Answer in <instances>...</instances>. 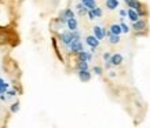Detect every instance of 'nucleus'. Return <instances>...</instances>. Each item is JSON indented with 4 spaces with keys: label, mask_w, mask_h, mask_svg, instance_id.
I'll use <instances>...</instances> for the list:
<instances>
[{
    "label": "nucleus",
    "mask_w": 150,
    "mask_h": 128,
    "mask_svg": "<svg viewBox=\"0 0 150 128\" xmlns=\"http://www.w3.org/2000/svg\"><path fill=\"white\" fill-rule=\"evenodd\" d=\"M69 48H70V51H72V53H78V51L84 50L83 43L80 42V40H77V39H73L72 43L69 44Z\"/></svg>",
    "instance_id": "nucleus-1"
},
{
    "label": "nucleus",
    "mask_w": 150,
    "mask_h": 128,
    "mask_svg": "<svg viewBox=\"0 0 150 128\" xmlns=\"http://www.w3.org/2000/svg\"><path fill=\"white\" fill-rule=\"evenodd\" d=\"M94 36L101 42V40L106 36V29H105V28H101V26H94Z\"/></svg>",
    "instance_id": "nucleus-2"
},
{
    "label": "nucleus",
    "mask_w": 150,
    "mask_h": 128,
    "mask_svg": "<svg viewBox=\"0 0 150 128\" xmlns=\"http://www.w3.org/2000/svg\"><path fill=\"white\" fill-rule=\"evenodd\" d=\"M123 55H121V54H113V55H112V57H110V59H109V61H110V64L113 65V66H120V65L123 64Z\"/></svg>",
    "instance_id": "nucleus-3"
},
{
    "label": "nucleus",
    "mask_w": 150,
    "mask_h": 128,
    "mask_svg": "<svg viewBox=\"0 0 150 128\" xmlns=\"http://www.w3.org/2000/svg\"><path fill=\"white\" fill-rule=\"evenodd\" d=\"M61 42L65 44V46H69L70 43H72V40H73V36H72V32L69 30V32H63V33H61Z\"/></svg>",
    "instance_id": "nucleus-4"
},
{
    "label": "nucleus",
    "mask_w": 150,
    "mask_h": 128,
    "mask_svg": "<svg viewBox=\"0 0 150 128\" xmlns=\"http://www.w3.org/2000/svg\"><path fill=\"white\" fill-rule=\"evenodd\" d=\"M78 79L83 81V83H87V81L91 80V73L88 72V69H85V70H78Z\"/></svg>",
    "instance_id": "nucleus-5"
},
{
    "label": "nucleus",
    "mask_w": 150,
    "mask_h": 128,
    "mask_svg": "<svg viewBox=\"0 0 150 128\" xmlns=\"http://www.w3.org/2000/svg\"><path fill=\"white\" fill-rule=\"evenodd\" d=\"M85 43H87L88 46H90V47H98L99 46V40L97 37H95V36H87V37H85Z\"/></svg>",
    "instance_id": "nucleus-6"
},
{
    "label": "nucleus",
    "mask_w": 150,
    "mask_h": 128,
    "mask_svg": "<svg viewBox=\"0 0 150 128\" xmlns=\"http://www.w3.org/2000/svg\"><path fill=\"white\" fill-rule=\"evenodd\" d=\"M77 25H78L77 19H76L74 17H73V18H69V19L66 21V26L70 32H72V30H76V29H77Z\"/></svg>",
    "instance_id": "nucleus-7"
},
{
    "label": "nucleus",
    "mask_w": 150,
    "mask_h": 128,
    "mask_svg": "<svg viewBox=\"0 0 150 128\" xmlns=\"http://www.w3.org/2000/svg\"><path fill=\"white\" fill-rule=\"evenodd\" d=\"M78 59L80 61H87V62H90L91 59H92V55L90 53H87V51H84V50H81V51H78Z\"/></svg>",
    "instance_id": "nucleus-8"
},
{
    "label": "nucleus",
    "mask_w": 150,
    "mask_h": 128,
    "mask_svg": "<svg viewBox=\"0 0 150 128\" xmlns=\"http://www.w3.org/2000/svg\"><path fill=\"white\" fill-rule=\"evenodd\" d=\"M146 21L145 19H138V21L134 22V29L135 30H143V29H146Z\"/></svg>",
    "instance_id": "nucleus-9"
},
{
    "label": "nucleus",
    "mask_w": 150,
    "mask_h": 128,
    "mask_svg": "<svg viewBox=\"0 0 150 128\" xmlns=\"http://www.w3.org/2000/svg\"><path fill=\"white\" fill-rule=\"evenodd\" d=\"M127 15L129 17V19H131L132 22H135V21H138V19H139V14H138L134 8H128V10H127Z\"/></svg>",
    "instance_id": "nucleus-10"
},
{
    "label": "nucleus",
    "mask_w": 150,
    "mask_h": 128,
    "mask_svg": "<svg viewBox=\"0 0 150 128\" xmlns=\"http://www.w3.org/2000/svg\"><path fill=\"white\" fill-rule=\"evenodd\" d=\"M81 3H83L84 7H87L88 10H92L97 7V3H95V0H81Z\"/></svg>",
    "instance_id": "nucleus-11"
},
{
    "label": "nucleus",
    "mask_w": 150,
    "mask_h": 128,
    "mask_svg": "<svg viewBox=\"0 0 150 128\" xmlns=\"http://www.w3.org/2000/svg\"><path fill=\"white\" fill-rule=\"evenodd\" d=\"M106 7L109 10H116L119 7V0H106Z\"/></svg>",
    "instance_id": "nucleus-12"
},
{
    "label": "nucleus",
    "mask_w": 150,
    "mask_h": 128,
    "mask_svg": "<svg viewBox=\"0 0 150 128\" xmlns=\"http://www.w3.org/2000/svg\"><path fill=\"white\" fill-rule=\"evenodd\" d=\"M125 3L128 4L129 8H134V10H139V1L138 0H125Z\"/></svg>",
    "instance_id": "nucleus-13"
},
{
    "label": "nucleus",
    "mask_w": 150,
    "mask_h": 128,
    "mask_svg": "<svg viewBox=\"0 0 150 128\" xmlns=\"http://www.w3.org/2000/svg\"><path fill=\"white\" fill-rule=\"evenodd\" d=\"M110 33H113V35H121V26H120V24H113L112 26H110Z\"/></svg>",
    "instance_id": "nucleus-14"
},
{
    "label": "nucleus",
    "mask_w": 150,
    "mask_h": 128,
    "mask_svg": "<svg viewBox=\"0 0 150 128\" xmlns=\"http://www.w3.org/2000/svg\"><path fill=\"white\" fill-rule=\"evenodd\" d=\"M109 42H110V44H117V43L120 42V35L110 33V35H109Z\"/></svg>",
    "instance_id": "nucleus-15"
},
{
    "label": "nucleus",
    "mask_w": 150,
    "mask_h": 128,
    "mask_svg": "<svg viewBox=\"0 0 150 128\" xmlns=\"http://www.w3.org/2000/svg\"><path fill=\"white\" fill-rule=\"evenodd\" d=\"M62 15L65 17L66 19H69V18H73V17H74V12H73V11L70 10V8H66V10H65V11L62 12Z\"/></svg>",
    "instance_id": "nucleus-16"
},
{
    "label": "nucleus",
    "mask_w": 150,
    "mask_h": 128,
    "mask_svg": "<svg viewBox=\"0 0 150 128\" xmlns=\"http://www.w3.org/2000/svg\"><path fill=\"white\" fill-rule=\"evenodd\" d=\"M77 68H78V70L88 69V62H87V61H80V62H78V65H77Z\"/></svg>",
    "instance_id": "nucleus-17"
},
{
    "label": "nucleus",
    "mask_w": 150,
    "mask_h": 128,
    "mask_svg": "<svg viewBox=\"0 0 150 128\" xmlns=\"http://www.w3.org/2000/svg\"><path fill=\"white\" fill-rule=\"evenodd\" d=\"M92 12H94V15H95V18L102 17V8H101V7H95V8H92Z\"/></svg>",
    "instance_id": "nucleus-18"
},
{
    "label": "nucleus",
    "mask_w": 150,
    "mask_h": 128,
    "mask_svg": "<svg viewBox=\"0 0 150 128\" xmlns=\"http://www.w3.org/2000/svg\"><path fill=\"white\" fill-rule=\"evenodd\" d=\"M8 83H4V81H3V83H1V84H0V94H4L6 91L8 90Z\"/></svg>",
    "instance_id": "nucleus-19"
},
{
    "label": "nucleus",
    "mask_w": 150,
    "mask_h": 128,
    "mask_svg": "<svg viewBox=\"0 0 150 128\" xmlns=\"http://www.w3.org/2000/svg\"><path fill=\"white\" fill-rule=\"evenodd\" d=\"M10 110L12 113H17L18 110H19V102H15V103H12L11 105V107H10Z\"/></svg>",
    "instance_id": "nucleus-20"
},
{
    "label": "nucleus",
    "mask_w": 150,
    "mask_h": 128,
    "mask_svg": "<svg viewBox=\"0 0 150 128\" xmlns=\"http://www.w3.org/2000/svg\"><path fill=\"white\" fill-rule=\"evenodd\" d=\"M92 72H94V73H95V75L101 76V75H102V72H103V70H102V68H101V66H94Z\"/></svg>",
    "instance_id": "nucleus-21"
},
{
    "label": "nucleus",
    "mask_w": 150,
    "mask_h": 128,
    "mask_svg": "<svg viewBox=\"0 0 150 128\" xmlns=\"http://www.w3.org/2000/svg\"><path fill=\"white\" fill-rule=\"evenodd\" d=\"M120 26H121V32H124V33H128L129 32V28H128V25H125V24H120Z\"/></svg>",
    "instance_id": "nucleus-22"
},
{
    "label": "nucleus",
    "mask_w": 150,
    "mask_h": 128,
    "mask_svg": "<svg viewBox=\"0 0 150 128\" xmlns=\"http://www.w3.org/2000/svg\"><path fill=\"white\" fill-rule=\"evenodd\" d=\"M72 36H73V39L80 40V32H77V29H76V30H72Z\"/></svg>",
    "instance_id": "nucleus-23"
},
{
    "label": "nucleus",
    "mask_w": 150,
    "mask_h": 128,
    "mask_svg": "<svg viewBox=\"0 0 150 128\" xmlns=\"http://www.w3.org/2000/svg\"><path fill=\"white\" fill-rule=\"evenodd\" d=\"M87 14H88V18H90V19H95V15H94L92 10H88V11H87Z\"/></svg>",
    "instance_id": "nucleus-24"
},
{
    "label": "nucleus",
    "mask_w": 150,
    "mask_h": 128,
    "mask_svg": "<svg viewBox=\"0 0 150 128\" xmlns=\"http://www.w3.org/2000/svg\"><path fill=\"white\" fill-rule=\"evenodd\" d=\"M7 94H8V96H15L17 95V92L14 90H10V91H6Z\"/></svg>",
    "instance_id": "nucleus-25"
},
{
    "label": "nucleus",
    "mask_w": 150,
    "mask_h": 128,
    "mask_svg": "<svg viewBox=\"0 0 150 128\" xmlns=\"http://www.w3.org/2000/svg\"><path fill=\"white\" fill-rule=\"evenodd\" d=\"M110 57H112V55H110L109 53H105L103 54V59H105V61H109V59H110Z\"/></svg>",
    "instance_id": "nucleus-26"
},
{
    "label": "nucleus",
    "mask_w": 150,
    "mask_h": 128,
    "mask_svg": "<svg viewBox=\"0 0 150 128\" xmlns=\"http://www.w3.org/2000/svg\"><path fill=\"white\" fill-rule=\"evenodd\" d=\"M127 15V10H120V17H125Z\"/></svg>",
    "instance_id": "nucleus-27"
},
{
    "label": "nucleus",
    "mask_w": 150,
    "mask_h": 128,
    "mask_svg": "<svg viewBox=\"0 0 150 128\" xmlns=\"http://www.w3.org/2000/svg\"><path fill=\"white\" fill-rule=\"evenodd\" d=\"M0 99H1V101H4V99H6V96L3 95V94H0Z\"/></svg>",
    "instance_id": "nucleus-28"
},
{
    "label": "nucleus",
    "mask_w": 150,
    "mask_h": 128,
    "mask_svg": "<svg viewBox=\"0 0 150 128\" xmlns=\"http://www.w3.org/2000/svg\"><path fill=\"white\" fill-rule=\"evenodd\" d=\"M3 81H4V80H3V79H0V84H1V83H3Z\"/></svg>",
    "instance_id": "nucleus-29"
}]
</instances>
